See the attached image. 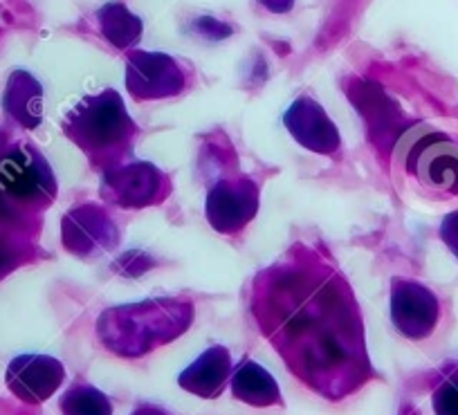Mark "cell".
I'll list each match as a JSON object with an SVG mask.
<instances>
[{
    "instance_id": "19",
    "label": "cell",
    "mask_w": 458,
    "mask_h": 415,
    "mask_svg": "<svg viewBox=\"0 0 458 415\" xmlns=\"http://www.w3.org/2000/svg\"><path fill=\"white\" fill-rule=\"evenodd\" d=\"M440 238H443L445 245L458 256V211L445 216L443 224H440Z\"/></svg>"
},
{
    "instance_id": "14",
    "label": "cell",
    "mask_w": 458,
    "mask_h": 415,
    "mask_svg": "<svg viewBox=\"0 0 458 415\" xmlns=\"http://www.w3.org/2000/svg\"><path fill=\"white\" fill-rule=\"evenodd\" d=\"M3 108L12 119L25 128H37L43 119V88L37 79L25 70L12 72L7 81Z\"/></svg>"
},
{
    "instance_id": "16",
    "label": "cell",
    "mask_w": 458,
    "mask_h": 415,
    "mask_svg": "<svg viewBox=\"0 0 458 415\" xmlns=\"http://www.w3.org/2000/svg\"><path fill=\"white\" fill-rule=\"evenodd\" d=\"M97 25L106 41L117 50H129L142 38L144 25L124 3H108L97 10Z\"/></svg>"
},
{
    "instance_id": "17",
    "label": "cell",
    "mask_w": 458,
    "mask_h": 415,
    "mask_svg": "<svg viewBox=\"0 0 458 415\" xmlns=\"http://www.w3.org/2000/svg\"><path fill=\"white\" fill-rule=\"evenodd\" d=\"M61 411L64 415H113L108 397L90 384H74L61 397Z\"/></svg>"
},
{
    "instance_id": "8",
    "label": "cell",
    "mask_w": 458,
    "mask_h": 415,
    "mask_svg": "<svg viewBox=\"0 0 458 415\" xmlns=\"http://www.w3.org/2000/svg\"><path fill=\"white\" fill-rule=\"evenodd\" d=\"M61 236L70 254L90 258L104 251H113L120 242V229L104 207L88 202L64 216Z\"/></svg>"
},
{
    "instance_id": "3",
    "label": "cell",
    "mask_w": 458,
    "mask_h": 415,
    "mask_svg": "<svg viewBox=\"0 0 458 415\" xmlns=\"http://www.w3.org/2000/svg\"><path fill=\"white\" fill-rule=\"evenodd\" d=\"M64 132L88 156L92 166L108 171L131 151L138 123L126 110L120 92L108 88L88 95L65 114Z\"/></svg>"
},
{
    "instance_id": "20",
    "label": "cell",
    "mask_w": 458,
    "mask_h": 415,
    "mask_svg": "<svg viewBox=\"0 0 458 415\" xmlns=\"http://www.w3.org/2000/svg\"><path fill=\"white\" fill-rule=\"evenodd\" d=\"M21 256L19 247L7 238H0V276H5L12 267L16 265V258Z\"/></svg>"
},
{
    "instance_id": "4",
    "label": "cell",
    "mask_w": 458,
    "mask_h": 415,
    "mask_svg": "<svg viewBox=\"0 0 458 415\" xmlns=\"http://www.w3.org/2000/svg\"><path fill=\"white\" fill-rule=\"evenodd\" d=\"M0 193L12 207L46 209L56 198V178L37 148L19 144L0 160Z\"/></svg>"
},
{
    "instance_id": "5",
    "label": "cell",
    "mask_w": 458,
    "mask_h": 415,
    "mask_svg": "<svg viewBox=\"0 0 458 415\" xmlns=\"http://www.w3.org/2000/svg\"><path fill=\"white\" fill-rule=\"evenodd\" d=\"M169 193V175L151 162L117 165L104 171V178H101L104 200L122 209H144V207L157 205V202H165Z\"/></svg>"
},
{
    "instance_id": "18",
    "label": "cell",
    "mask_w": 458,
    "mask_h": 415,
    "mask_svg": "<svg viewBox=\"0 0 458 415\" xmlns=\"http://www.w3.org/2000/svg\"><path fill=\"white\" fill-rule=\"evenodd\" d=\"M436 415H458V379H447L440 384L434 395Z\"/></svg>"
},
{
    "instance_id": "9",
    "label": "cell",
    "mask_w": 458,
    "mask_h": 415,
    "mask_svg": "<svg viewBox=\"0 0 458 415\" xmlns=\"http://www.w3.org/2000/svg\"><path fill=\"white\" fill-rule=\"evenodd\" d=\"M440 319L436 294L416 281H395L391 288V321L409 339H425Z\"/></svg>"
},
{
    "instance_id": "2",
    "label": "cell",
    "mask_w": 458,
    "mask_h": 415,
    "mask_svg": "<svg viewBox=\"0 0 458 415\" xmlns=\"http://www.w3.org/2000/svg\"><path fill=\"white\" fill-rule=\"evenodd\" d=\"M193 321V303L187 299H148L101 312L97 337L120 357H142L174 342Z\"/></svg>"
},
{
    "instance_id": "7",
    "label": "cell",
    "mask_w": 458,
    "mask_h": 415,
    "mask_svg": "<svg viewBox=\"0 0 458 415\" xmlns=\"http://www.w3.org/2000/svg\"><path fill=\"white\" fill-rule=\"evenodd\" d=\"M259 211V187L252 178L220 180L207 193L205 214L211 227L220 233L234 236L243 232Z\"/></svg>"
},
{
    "instance_id": "6",
    "label": "cell",
    "mask_w": 458,
    "mask_h": 415,
    "mask_svg": "<svg viewBox=\"0 0 458 415\" xmlns=\"http://www.w3.org/2000/svg\"><path fill=\"white\" fill-rule=\"evenodd\" d=\"M187 83V70L165 52L133 50L126 59V90L138 101L175 97Z\"/></svg>"
},
{
    "instance_id": "13",
    "label": "cell",
    "mask_w": 458,
    "mask_h": 415,
    "mask_svg": "<svg viewBox=\"0 0 458 415\" xmlns=\"http://www.w3.org/2000/svg\"><path fill=\"white\" fill-rule=\"evenodd\" d=\"M232 373V357L225 346H211L180 373L178 384L198 397H218L225 391Z\"/></svg>"
},
{
    "instance_id": "1",
    "label": "cell",
    "mask_w": 458,
    "mask_h": 415,
    "mask_svg": "<svg viewBox=\"0 0 458 415\" xmlns=\"http://www.w3.org/2000/svg\"><path fill=\"white\" fill-rule=\"evenodd\" d=\"M252 315L288 368L330 400L371 377L351 285L310 247L294 245L252 284Z\"/></svg>"
},
{
    "instance_id": "21",
    "label": "cell",
    "mask_w": 458,
    "mask_h": 415,
    "mask_svg": "<svg viewBox=\"0 0 458 415\" xmlns=\"http://www.w3.org/2000/svg\"><path fill=\"white\" fill-rule=\"evenodd\" d=\"M259 3L272 14H285L294 7V0H259Z\"/></svg>"
},
{
    "instance_id": "11",
    "label": "cell",
    "mask_w": 458,
    "mask_h": 415,
    "mask_svg": "<svg viewBox=\"0 0 458 415\" xmlns=\"http://www.w3.org/2000/svg\"><path fill=\"white\" fill-rule=\"evenodd\" d=\"M65 368L47 355H21L7 366V386L19 400L41 404L64 384Z\"/></svg>"
},
{
    "instance_id": "15",
    "label": "cell",
    "mask_w": 458,
    "mask_h": 415,
    "mask_svg": "<svg viewBox=\"0 0 458 415\" xmlns=\"http://www.w3.org/2000/svg\"><path fill=\"white\" fill-rule=\"evenodd\" d=\"M232 393L236 400L245 402L250 406H281L284 397H281L279 384L276 379L267 373L263 366L257 361L243 360L236 370L232 373Z\"/></svg>"
},
{
    "instance_id": "22",
    "label": "cell",
    "mask_w": 458,
    "mask_h": 415,
    "mask_svg": "<svg viewBox=\"0 0 458 415\" xmlns=\"http://www.w3.org/2000/svg\"><path fill=\"white\" fill-rule=\"evenodd\" d=\"M131 415H166V413L162 409H157V406L144 404V406H140V409H135Z\"/></svg>"
},
{
    "instance_id": "10",
    "label": "cell",
    "mask_w": 458,
    "mask_h": 415,
    "mask_svg": "<svg viewBox=\"0 0 458 415\" xmlns=\"http://www.w3.org/2000/svg\"><path fill=\"white\" fill-rule=\"evenodd\" d=\"M284 123L294 142L321 156H335L342 147L337 126L310 97H299L284 114Z\"/></svg>"
},
{
    "instance_id": "12",
    "label": "cell",
    "mask_w": 458,
    "mask_h": 415,
    "mask_svg": "<svg viewBox=\"0 0 458 415\" xmlns=\"http://www.w3.org/2000/svg\"><path fill=\"white\" fill-rule=\"evenodd\" d=\"M409 169L422 184L458 196V147L445 137H429L411 148Z\"/></svg>"
}]
</instances>
